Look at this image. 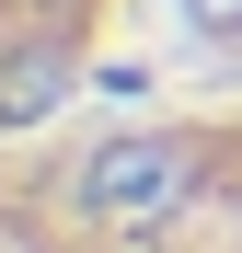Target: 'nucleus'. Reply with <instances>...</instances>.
I'll return each instance as SVG.
<instances>
[{
	"instance_id": "nucleus-2",
	"label": "nucleus",
	"mask_w": 242,
	"mask_h": 253,
	"mask_svg": "<svg viewBox=\"0 0 242 253\" xmlns=\"http://www.w3.org/2000/svg\"><path fill=\"white\" fill-rule=\"evenodd\" d=\"M58 92H69V58H58V46H35V58H12V69H0V126L47 115Z\"/></svg>"
},
{
	"instance_id": "nucleus-1",
	"label": "nucleus",
	"mask_w": 242,
	"mask_h": 253,
	"mask_svg": "<svg viewBox=\"0 0 242 253\" xmlns=\"http://www.w3.org/2000/svg\"><path fill=\"white\" fill-rule=\"evenodd\" d=\"M81 196H93V219H173V207L196 196V150L185 138H115L81 161Z\"/></svg>"
}]
</instances>
